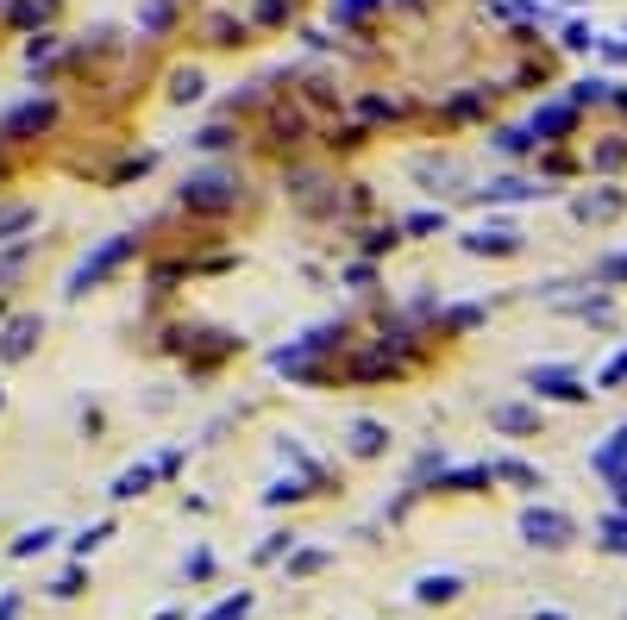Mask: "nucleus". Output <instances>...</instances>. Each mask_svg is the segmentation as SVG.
Masks as SVG:
<instances>
[{
    "label": "nucleus",
    "mask_w": 627,
    "mask_h": 620,
    "mask_svg": "<svg viewBox=\"0 0 627 620\" xmlns=\"http://www.w3.org/2000/svg\"><path fill=\"white\" fill-rule=\"evenodd\" d=\"M51 595H57V602H69V595H82V570H63V577L51 583Z\"/></svg>",
    "instance_id": "obj_31"
},
{
    "label": "nucleus",
    "mask_w": 627,
    "mask_h": 620,
    "mask_svg": "<svg viewBox=\"0 0 627 620\" xmlns=\"http://www.w3.org/2000/svg\"><path fill=\"white\" fill-rule=\"evenodd\" d=\"M327 564V552H320V545H301V552L289 558V577H308V570H320Z\"/></svg>",
    "instance_id": "obj_23"
},
{
    "label": "nucleus",
    "mask_w": 627,
    "mask_h": 620,
    "mask_svg": "<svg viewBox=\"0 0 627 620\" xmlns=\"http://www.w3.org/2000/svg\"><path fill=\"white\" fill-rule=\"evenodd\" d=\"M13 19H19V26H32V19H44V7H38V0H19Z\"/></svg>",
    "instance_id": "obj_41"
},
{
    "label": "nucleus",
    "mask_w": 627,
    "mask_h": 620,
    "mask_svg": "<svg viewBox=\"0 0 627 620\" xmlns=\"http://www.w3.org/2000/svg\"><path fill=\"white\" fill-rule=\"evenodd\" d=\"M458 589H464V577H452V570H439V577H421V583H414V602H452Z\"/></svg>",
    "instance_id": "obj_16"
},
{
    "label": "nucleus",
    "mask_w": 627,
    "mask_h": 620,
    "mask_svg": "<svg viewBox=\"0 0 627 620\" xmlns=\"http://www.w3.org/2000/svg\"><path fill=\"white\" fill-rule=\"evenodd\" d=\"M483 307H446V326H477Z\"/></svg>",
    "instance_id": "obj_37"
},
{
    "label": "nucleus",
    "mask_w": 627,
    "mask_h": 620,
    "mask_svg": "<svg viewBox=\"0 0 627 620\" xmlns=\"http://www.w3.org/2000/svg\"><path fill=\"white\" fill-rule=\"evenodd\" d=\"M245 614H251V595L239 589V595H226V602H220V608H207L201 620H245Z\"/></svg>",
    "instance_id": "obj_22"
},
{
    "label": "nucleus",
    "mask_w": 627,
    "mask_h": 620,
    "mask_svg": "<svg viewBox=\"0 0 627 620\" xmlns=\"http://www.w3.org/2000/svg\"><path fill=\"white\" fill-rule=\"evenodd\" d=\"M427 476H446V451H421V458H414V470H408V489H421Z\"/></svg>",
    "instance_id": "obj_20"
},
{
    "label": "nucleus",
    "mask_w": 627,
    "mask_h": 620,
    "mask_svg": "<svg viewBox=\"0 0 627 620\" xmlns=\"http://www.w3.org/2000/svg\"><path fill=\"white\" fill-rule=\"evenodd\" d=\"M527 145H533V132H527V126H502V132H496V151H502V157H521Z\"/></svg>",
    "instance_id": "obj_21"
},
{
    "label": "nucleus",
    "mask_w": 627,
    "mask_h": 620,
    "mask_svg": "<svg viewBox=\"0 0 627 620\" xmlns=\"http://www.w3.org/2000/svg\"><path fill=\"white\" fill-rule=\"evenodd\" d=\"M195 145H201V151H226V145H232V132H226V126H207Z\"/></svg>",
    "instance_id": "obj_36"
},
{
    "label": "nucleus",
    "mask_w": 627,
    "mask_h": 620,
    "mask_svg": "<svg viewBox=\"0 0 627 620\" xmlns=\"http://www.w3.org/2000/svg\"><path fill=\"white\" fill-rule=\"evenodd\" d=\"M527 383H533V395H552V401H590V389L577 383V376H571L565 364H546V370H533Z\"/></svg>",
    "instance_id": "obj_7"
},
{
    "label": "nucleus",
    "mask_w": 627,
    "mask_h": 620,
    "mask_svg": "<svg viewBox=\"0 0 627 620\" xmlns=\"http://www.w3.org/2000/svg\"><path fill=\"white\" fill-rule=\"evenodd\" d=\"M621 207H627L621 188H590V195H577V201H571V213H577L584 226H609Z\"/></svg>",
    "instance_id": "obj_6"
},
{
    "label": "nucleus",
    "mask_w": 627,
    "mask_h": 620,
    "mask_svg": "<svg viewBox=\"0 0 627 620\" xmlns=\"http://www.w3.org/2000/svg\"><path fill=\"white\" fill-rule=\"evenodd\" d=\"M0 620H19V589H0Z\"/></svg>",
    "instance_id": "obj_42"
},
{
    "label": "nucleus",
    "mask_w": 627,
    "mask_h": 620,
    "mask_svg": "<svg viewBox=\"0 0 627 620\" xmlns=\"http://www.w3.org/2000/svg\"><path fill=\"white\" fill-rule=\"evenodd\" d=\"M596 170H621V163H627V145H621V138H609V145H596Z\"/></svg>",
    "instance_id": "obj_24"
},
{
    "label": "nucleus",
    "mask_w": 627,
    "mask_h": 620,
    "mask_svg": "<svg viewBox=\"0 0 627 620\" xmlns=\"http://www.w3.org/2000/svg\"><path fill=\"white\" fill-rule=\"evenodd\" d=\"M527 195H546V188H533V182H521V176H496V182H483L477 188V201H527Z\"/></svg>",
    "instance_id": "obj_12"
},
{
    "label": "nucleus",
    "mask_w": 627,
    "mask_h": 620,
    "mask_svg": "<svg viewBox=\"0 0 627 620\" xmlns=\"http://www.w3.org/2000/svg\"><path fill=\"white\" fill-rule=\"evenodd\" d=\"M596 383H602V389H615V383H627V345H621V351L609 357V364H602V376H596Z\"/></svg>",
    "instance_id": "obj_26"
},
{
    "label": "nucleus",
    "mask_w": 627,
    "mask_h": 620,
    "mask_svg": "<svg viewBox=\"0 0 627 620\" xmlns=\"http://www.w3.org/2000/svg\"><path fill=\"white\" fill-rule=\"evenodd\" d=\"M51 119H57V101H51V94H32L26 107H13L7 119H0V138H7V145L38 138V132H51Z\"/></svg>",
    "instance_id": "obj_4"
},
{
    "label": "nucleus",
    "mask_w": 627,
    "mask_h": 620,
    "mask_svg": "<svg viewBox=\"0 0 627 620\" xmlns=\"http://www.w3.org/2000/svg\"><path fill=\"white\" fill-rule=\"evenodd\" d=\"M627 276V251H615V257H602V270H596V282H621Z\"/></svg>",
    "instance_id": "obj_33"
},
{
    "label": "nucleus",
    "mask_w": 627,
    "mask_h": 620,
    "mask_svg": "<svg viewBox=\"0 0 627 620\" xmlns=\"http://www.w3.org/2000/svg\"><path fill=\"white\" fill-rule=\"evenodd\" d=\"M615 495H621V508H627V476H621V483H615Z\"/></svg>",
    "instance_id": "obj_45"
},
{
    "label": "nucleus",
    "mask_w": 627,
    "mask_h": 620,
    "mask_svg": "<svg viewBox=\"0 0 627 620\" xmlns=\"http://www.w3.org/2000/svg\"><path fill=\"white\" fill-rule=\"evenodd\" d=\"M490 426H502V433H533V426H540V414L521 408V401H502V408H490Z\"/></svg>",
    "instance_id": "obj_15"
},
{
    "label": "nucleus",
    "mask_w": 627,
    "mask_h": 620,
    "mask_svg": "<svg viewBox=\"0 0 627 620\" xmlns=\"http://www.w3.org/2000/svg\"><path fill=\"white\" fill-rule=\"evenodd\" d=\"M26 251H32V245H7V251H0V282H7L19 264H26Z\"/></svg>",
    "instance_id": "obj_35"
},
{
    "label": "nucleus",
    "mask_w": 627,
    "mask_h": 620,
    "mask_svg": "<svg viewBox=\"0 0 627 620\" xmlns=\"http://www.w3.org/2000/svg\"><path fill=\"white\" fill-rule=\"evenodd\" d=\"M577 520L559 514V508H521V539L527 545H546V552H559V545H571Z\"/></svg>",
    "instance_id": "obj_3"
},
{
    "label": "nucleus",
    "mask_w": 627,
    "mask_h": 620,
    "mask_svg": "<svg viewBox=\"0 0 627 620\" xmlns=\"http://www.w3.org/2000/svg\"><path fill=\"white\" fill-rule=\"evenodd\" d=\"M182 207H189V213H226V207H239V176L195 170L189 182H182Z\"/></svg>",
    "instance_id": "obj_1"
},
{
    "label": "nucleus",
    "mask_w": 627,
    "mask_h": 620,
    "mask_svg": "<svg viewBox=\"0 0 627 620\" xmlns=\"http://www.w3.org/2000/svg\"><path fill=\"white\" fill-rule=\"evenodd\" d=\"M289 545H295L289 533H270V539H264V545H258V552H251V558H258V564H270V558H283Z\"/></svg>",
    "instance_id": "obj_27"
},
{
    "label": "nucleus",
    "mask_w": 627,
    "mask_h": 620,
    "mask_svg": "<svg viewBox=\"0 0 627 620\" xmlns=\"http://www.w3.org/2000/svg\"><path fill=\"white\" fill-rule=\"evenodd\" d=\"M533 620H565V614H552V608H540V614H533Z\"/></svg>",
    "instance_id": "obj_44"
},
{
    "label": "nucleus",
    "mask_w": 627,
    "mask_h": 620,
    "mask_svg": "<svg viewBox=\"0 0 627 620\" xmlns=\"http://www.w3.org/2000/svg\"><path fill=\"white\" fill-rule=\"evenodd\" d=\"M571 126H577V107L571 101H546V107H533V119H527L533 138H565Z\"/></svg>",
    "instance_id": "obj_8"
},
{
    "label": "nucleus",
    "mask_w": 627,
    "mask_h": 620,
    "mask_svg": "<svg viewBox=\"0 0 627 620\" xmlns=\"http://www.w3.org/2000/svg\"><path fill=\"white\" fill-rule=\"evenodd\" d=\"M370 7H377V0H339L333 13H339V26H358V19H364Z\"/></svg>",
    "instance_id": "obj_30"
},
{
    "label": "nucleus",
    "mask_w": 627,
    "mask_h": 620,
    "mask_svg": "<svg viewBox=\"0 0 627 620\" xmlns=\"http://www.w3.org/2000/svg\"><path fill=\"white\" fill-rule=\"evenodd\" d=\"M521 245V232H508V226H477V232H464V251L471 257H508Z\"/></svg>",
    "instance_id": "obj_9"
},
{
    "label": "nucleus",
    "mask_w": 627,
    "mask_h": 620,
    "mask_svg": "<svg viewBox=\"0 0 627 620\" xmlns=\"http://www.w3.org/2000/svg\"><path fill=\"white\" fill-rule=\"evenodd\" d=\"M615 107H621V113H627V88H621V82H615Z\"/></svg>",
    "instance_id": "obj_43"
},
{
    "label": "nucleus",
    "mask_w": 627,
    "mask_h": 620,
    "mask_svg": "<svg viewBox=\"0 0 627 620\" xmlns=\"http://www.w3.org/2000/svg\"><path fill=\"white\" fill-rule=\"evenodd\" d=\"M389 445V426L383 420H352V458H377Z\"/></svg>",
    "instance_id": "obj_13"
},
{
    "label": "nucleus",
    "mask_w": 627,
    "mask_h": 620,
    "mask_svg": "<svg viewBox=\"0 0 627 620\" xmlns=\"http://www.w3.org/2000/svg\"><path fill=\"white\" fill-rule=\"evenodd\" d=\"M408 232H446V213H408Z\"/></svg>",
    "instance_id": "obj_34"
},
{
    "label": "nucleus",
    "mask_w": 627,
    "mask_h": 620,
    "mask_svg": "<svg viewBox=\"0 0 627 620\" xmlns=\"http://www.w3.org/2000/svg\"><path fill=\"white\" fill-rule=\"evenodd\" d=\"M151 476H157V464H132V470H120V476H113V502H132V495H145L151 489Z\"/></svg>",
    "instance_id": "obj_14"
},
{
    "label": "nucleus",
    "mask_w": 627,
    "mask_h": 620,
    "mask_svg": "<svg viewBox=\"0 0 627 620\" xmlns=\"http://www.w3.org/2000/svg\"><path fill=\"white\" fill-rule=\"evenodd\" d=\"M0 326H7V320H0Z\"/></svg>",
    "instance_id": "obj_47"
},
{
    "label": "nucleus",
    "mask_w": 627,
    "mask_h": 620,
    "mask_svg": "<svg viewBox=\"0 0 627 620\" xmlns=\"http://www.w3.org/2000/svg\"><path fill=\"white\" fill-rule=\"evenodd\" d=\"M44 339V320L38 314H13L7 326H0V364H26V357L38 351Z\"/></svg>",
    "instance_id": "obj_5"
},
{
    "label": "nucleus",
    "mask_w": 627,
    "mask_h": 620,
    "mask_svg": "<svg viewBox=\"0 0 627 620\" xmlns=\"http://www.w3.org/2000/svg\"><path fill=\"white\" fill-rule=\"evenodd\" d=\"M182 570H189V577L201 583V577H207V570H214V552H207V545H195V552H189V564H182Z\"/></svg>",
    "instance_id": "obj_32"
},
{
    "label": "nucleus",
    "mask_w": 627,
    "mask_h": 620,
    "mask_svg": "<svg viewBox=\"0 0 627 620\" xmlns=\"http://www.w3.org/2000/svg\"><path fill=\"white\" fill-rule=\"evenodd\" d=\"M596 44H602V38H596L590 26H565V51H596Z\"/></svg>",
    "instance_id": "obj_28"
},
{
    "label": "nucleus",
    "mask_w": 627,
    "mask_h": 620,
    "mask_svg": "<svg viewBox=\"0 0 627 620\" xmlns=\"http://www.w3.org/2000/svg\"><path fill=\"white\" fill-rule=\"evenodd\" d=\"M113 533V520H101V527H88V533H76V558H88V552H95V545Z\"/></svg>",
    "instance_id": "obj_29"
},
{
    "label": "nucleus",
    "mask_w": 627,
    "mask_h": 620,
    "mask_svg": "<svg viewBox=\"0 0 627 620\" xmlns=\"http://www.w3.org/2000/svg\"><path fill=\"white\" fill-rule=\"evenodd\" d=\"M602 476H615V483H621V476H627V420L615 426V433H609V445H596V458H590Z\"/></svg>",
    "instance_id": "obj_10"
},
{
    "label": "nucleus",
    "mask_w": 627,
    "mask_h": 620,
    "mask_svg": "<svg viewBox=\"0 0 627 620\" xmlns=\"http://www.w3.org/2000/svg\"><path fill=\"white\" fill-rule=\"evenodd\" d=\"M0 401H7V389H0Z\"/></svg>",
    "instance_id": "obj_46"
},
{
    "label": "nucleus",
    "mask_w": 627,
    "mask_h": 620,
    "mask_svg": "<svg viewBox=\"0 0 627 620\" xmlns=\"http://www.w3.org/2000/svg\"><path fill=\"white\" fill-rule=\"evenodd\" d=\"M51 539H57V527H26V533H19V539L7 545V552H13V558H38Z\"/></svg>",
    "instance_id": "obj_18"
},
{
    "label": "nucleus",
    "mask_w": 627,
    "mask_h": 620,
    "mask_svg": "<svg viewBox=\"0 0 627 620\" xmlns=\"http://www.w3.org/2000/svg\"><path fill=\"white\" fill-rule=\"evenodd\" d=\"M596 51H602V57H609V63H627V38H602V44H596Z\"/></svg>",
    "instance_id": "obj_39"
},
{
    "label": "nucleus",
    "mask_w": 627,
    "mask_h": 620,
    "mask_svg": "<svg viewBox=\"0 0 627 620\" xmlns=\"http://www.w3.org/2000/svg\"><path fill=\"white\" fill-rule=\"evenodd\" d=\"M301 495H314L308 483H301V476H276V483L264 489V502H270V508H283V502H301Z\"/></svg>",
    "instance_id": "obj_19"
},
{
    "label": "nucleus",
    "mask_w": 627,
    "mask_h": 620,
    "mask_svg": "<svg viewBox=\"0 0 627 620\" xmlns=\"http://www.w3.org/2000/svg\"><path fill=\"white\" fill-rule=\"evenodd\" d=\"M132 245H138V238H132V232H113V238H107V245H101V251H88V257H82V264H76V270H69V295H88V289H95V282H101L107 270H120V264H126V257H132Z\"/></svg>",
    "instance_id": "obj_2"
},
{
    "label": "nucleus",
    "mask_w": 627,
    "mask_h": 620,
    "mask_svg": "<svg viewBox=\"0 0 627 620\" xmlns=\"http://www.w3.org/2000/svg\"><path fill=\"white\" fill-rule=\"evenodd\" d=\"M490 470H496V476H502V483H521V489H546V483H540V470H527V464H521V458H496V464H490Z\"/></svg>",
    "instance_id": "obj_17"
},
{
    "label": "nucleus",
    "mask_w": 627,
    "mask_h": 620,
    "mask_svg": "<svg viewBox=\"0 0 627 620\" xmlns=\"http://www.w3.org/2000/svg\"><path fill=\"white\" fill-rule=\"evenodd\" d=\"M389 245H396V226L389 232H364V251H389Z\"/></svg>",
    "instance_id": "obj_40"
},
{
    "label": "nucleus",
    "mask_w": 627,
    "mask_h": 620,
    "mask_svg": "<svg viewBox=\"0 0 627 620\" xmlns=\"http://www.w3.org/2000/svg\"><path fill=\"white\" fill-rule=\"evenodd\" d=\"M38 226V207L32 201H0V245H13L19 232Z\"/></svg>",
    "instance_id": "obj_11"
},
{
    "label": "nucleus",
    "mask_w": 627,
    "mask_h": 620,
    "mask_svg": "<svg viewBox=\"0 0 627 620\" xmlns=\"http://www.w3.org/2000/svg\"><path fill=\"white\" fill-rule=\"evenodd\" d=\"M164 19H170V0H151V7H145V32H157Z\"/></svg>",
    "instance_id": "obj_38"
},
{
    "label": "nucleus",
    "mask_w": 627,
    "mask_h": 620,
    "mask_svg": "<svg viewBox=\"0 0 627 620\" xmlns=\"http://www.w3.org/2000/svg\"><path fill=\"white\" fill-rule=\"evenodd\" d=\"M176 101H201V69H176Z\"/></svg>",
    "instance_id": "obj_25"
}]
</instances>
